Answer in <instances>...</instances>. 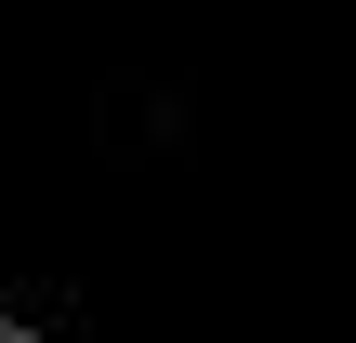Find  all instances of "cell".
Returning a JSON list of instances; mask_svg holds the SVG:
<instances>
[{
  "label": "cell",
  "mask_w": 356,
  "mask_h": 343,
  "mask_svg": "<svg viewBox=\"0 0 356 343\" xmlns=\"http://www.w3.org/2000/svg\"><path fill=\"white\" fill-rule=\"evenodd\" d=\"M0 343H26V330H13V317H0Z\"/></svg>",
  "instance_id": "obj_1"
}]
</instances>
